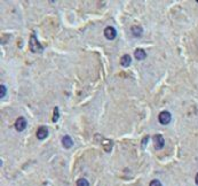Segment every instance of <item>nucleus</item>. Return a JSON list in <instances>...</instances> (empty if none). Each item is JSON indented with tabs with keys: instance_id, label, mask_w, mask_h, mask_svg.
<instances>
[{
	"instance_id": "obj_12",
	"label": "nucleus",
	"mask_w": 198,
	"mask_h": 186,
	"mask_svg": "<svg viewBox=\"0 0 198 186\" xmlns=\"http://www.w3.org/2000/svg\"><path fill=\"white\" fill-rule=\"evenodd\" d=\"M76 186H89V184H88V182L86 179H84V178H80V179L77 180V184H76Z\"/></svg>"
},
{
	"instance_id": "obj_5",
	"label": "nucleus",
	"mask_w": 198,
	"mask_h": 186,
	"mask_svg": "<svg viewBox=\"0 0 198 186\" xmlns=\"http://www.w3.org/2000/svg\"><path fill=\"white\" fill-rule=\"evenodd\" d=\"M48 133H49V131H48L47 126H40L37 130V138L39 140H44L48 137Z\"/></svg>"
},
{
	"instance_id": "obj_17",
	"label": "nucleus",
	"mask_w": 198,
	"mask_h": 186,
	"mask_svg": "<svg viewBox=\"0 0 198 186\" xmlns=\"http://www.w3.org/2000/svg\"><path fill=\"white\" fill-rule=\"evenodd\" d=\"M196 184L198 185V173H197V176H196Z\"/></svg>"
},
{
	"instance_id": "obj_9",
	"label": "nucleus",
	"mask_w": 198,
	"mask_h": 186,
	"mask_svg": "<svg viewBox=\"0 0 198 186\" xmlns=\"http://www.w3.org/2000/svg\"><path fill=\"white\" fill-rule=\"evenodd\" d=\"M132 63V57L131 55H128V54H125V55H123L121 57V60H120V64L123 67H128L131 66Z\"/></svg>"
},
{
	"instance_id": "obj_18",
	"label": "nucleus",
	"mask_w": 198,
	"mask_h": 186,
	"mask_svg": "<svg viewBox=\"0 0 198 186\" xmlns=\"http://www.w3.org/2000/svg\"><path fill=\"white\" fill-rule=\"evenodd\" d=\"M197 3H198V1H197Z\"/></svg>"
},
{
	"instance_id": "obj_16",
	"label": "nucleus",
	"mask_w": 198,
	"mask_h": 186,
	"mask_svg": "<svg viewBox=\"0 0 198 186\" xmlns=\"http://www.w3.org/2000/svg\"><path fill=\"white\" fill-rule=\"evenodd\" d=\"M147 140H149V137H145V139H143V143H142V146H143V147L147 145V144H145V143H147Z\"/></svg>"
},
{
	"instance_id": "obj_13",
	"label": "nucleus",
	"mask_w": 198,
	"mask_h": 186,
	"mask_svg": "<svg viewBox=\"0 0 198 186\" xmlns=\"http://www.w3.org/2000/svg\"><path fill=\"white\" fill-rule=\"evenodd\" d=\"M60 117V112H58V107H55L54 108V116H53V122H57Z\"/></svg>"
},
{
	"instance_id": "obj_2",
	"label": "nucleus",
	"mask_w": 198,
	"mask_h": 186,
	"mask_svg": "<svg viewBox=\"0 0 198 186\" xmlns=\"http://www.w3.org/2000/svg\"><path fill=\"white\" fill-rule=\"evenodd\" d=\"M27 125H28L27 120H25L23 116L18 117V118L15 121V129H16L18 132H22V131H24V130H25V128H27Z\"/></svg>"
},
{
	"instance_id": "obj_8",
	"label": "nucleus",
	"mask_w": 198,
	"mask_h": 186,
	"mask_svg": "<svg viewBox=\"0 0 198 186\" xmlns=\"http://www.w3.org/2000/svg\"><path fill=\"white\" fill-rule=\"evenodd\" d=\"M134 57H135V59H136V60L142 61V60H145V57H147V54H145V52L143 50L139 48V50H136L134 52Z\"/></svg>"
},
{
	"instance_id": "obj_11",
	"label": "nucleus",
	"mask_w": 198,
	"mask_h": 186,
	"mask_svg": "<svg viewBox=\"0 0 198 186\" xmlns=\"http://www.w3.org/2000/svg\"><path fill=\"white\" fill-rule=\"evenodd\" d=\"M102 143H105V144H102V146L104 147V150H105V152H110L111 148H112V141H110L109 139H102Z\"/></svg>"
},
{
	"instance_id": "obj_3",
	"label": "nucleus",
	"mask_w": 198,
	"mask_h": 186,
	"mask_svg": "<svg viewBox=\"0 0 198 186\" xmlns=\"http://www.w3.org/2000/svg\"><path fill=\"white\" fill-rule=\"evenodd\" d=\"M158 120H159L160 124H163V125H166V124H168L170 122H171L172 116H171V114L168 113V112H166V110H165V112H161V113L159 114Z\"/></svg>"
},
{
	"instance_id": "obj_15",
	"label": "nucleus",
	"mask_w": 198,
	"mask_h": 186,
	"mask_svg": "<svg viewBox=\"0 0 198 186\" xmlns=\"http://www.w3.org/2000/svg\"><path fill=\"white\" fill-rule=\"evenodd\" d=\"M150 186H161V184H160V182H159V180L155 179V180H152V182L150 183Z\"/></svg>"
},
{
	"instance_id": "obj_7",
	"label": "nucleus",
	"mask_w": 198,
	"mask_h": 186,
	"mask_svg": "<svg viewBox=\"0 0 198 186\" xmlns=\"http://www.w3.org/2000/svg\"><path fill=\"white\" fill-rule=\"evenodd\" d=\"M62 144H63L64 148H70V147H72V145H74V141H72L70 136H64L63 138H62Z\"/></svg>"
},
{
	"instance_id": "obj_1",
	"label": "nucleus",
	"mask_w": 198,
	"mask_h": 186,
	"mask_svg": "<svg viewBox=\"0 0 198 186\" xmlns=\"http://www.w3.org/2000/svg\"><path fill=\"white\" fill-rule=\"evenodd\" d=\"M29 46H30L31 52H33V53H41V52L44 51V47L41 46L40 43L38 41L37 37H36V35H34V33H32V35H31Z\"/></svg>"
},
{
	"instance_id": "obj_10",
	"label": "nucleus",
	"mask_w": 198,
	"mask_h": 186,
	"mask_svg": "<svg viewBox=\"0 0 198 186\" xmlns=\"http://www.w3.org/2000/svg\"><path fill=\"white\" fill-rule=\"evenodd\" d=\"M142 32H143V29L140 25H134V27L132 28V33H133L134 37H141Z\"/></svg>"
},
{
	"instance_id": "obj_4",
	"label": "nucleus",
	"mask_w": 198,
	"mask_h": 186,
	"mask_svg": "<svg viewBox=\"0 0 198 186\" xmlns=\"http://www.w3.org/2000/svg\"><path fill=\"white\" fill-rule=\"evenodd\" d=\"M152 140H154V145L156 150H161V148L164 147L165 140H164V137L161 136V134H156Z\"/></svg>"
},
{
	"instance_id": "obj_14",
	"label": "nucleus",
	"mask_w": 198,
	"mask_h": 186,
	"mask_svg": "<svg viewBox=\"0 0 198 186\" xmlns=\"http://www.w3.org/2000/svg\"><path fill=\"white\" fill-rule=\"evenodd\" d=\"M6 92H7L6 86H5V85H1V86H0V98H1V99L6 96Z\"/></svg>"
},
{
	"instance_id": "obj_6",
	"label": "nucleus",
	"mask_w": 198,
	"mask_h": 186,
	"mask_svg": "<svg viewBox=\"0 0 198 186\" xmlns=\"http://www.w3.org/2000/svg\"><path fill=\"white\" fill-rule=\"evenodd\" d=\"M104 36H105L107 39L112 40L116 38V36H117V31H116L114 28L108 27V28H105V30H104Z\"/></svg>"
}]
</instances>
